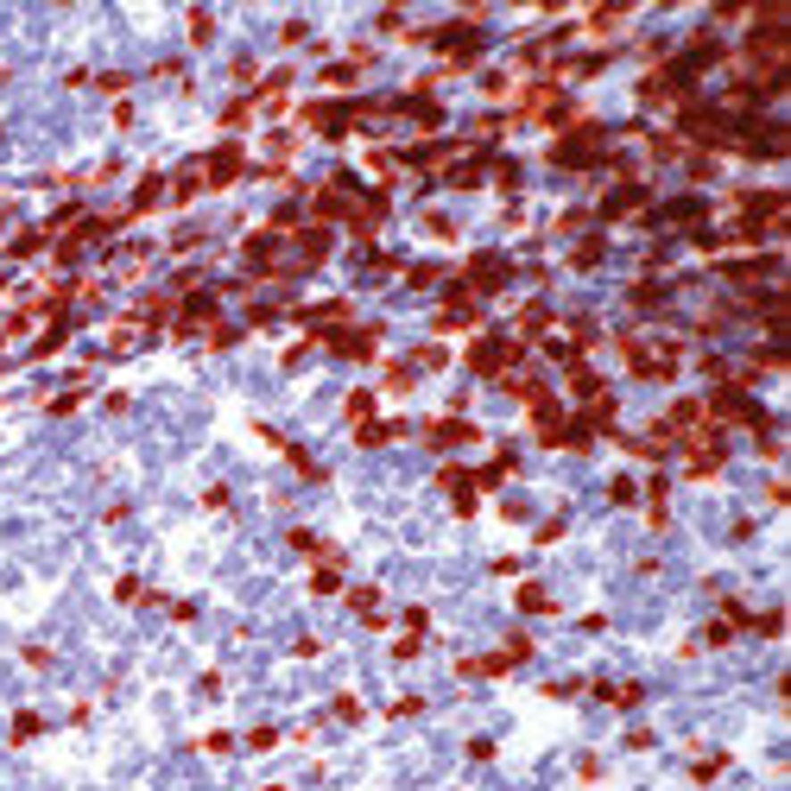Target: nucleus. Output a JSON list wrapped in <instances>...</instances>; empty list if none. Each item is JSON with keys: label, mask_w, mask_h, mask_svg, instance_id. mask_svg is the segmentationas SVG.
Segmentation results:
<instances>
[{"label": "nucleus", "mask_w": 791, "mask_h": 791, "mask_svg": "<svg viewBox=\"0 0 791 791\" xmlns=\"http://www.w3.org/2000/svg\"><path fill=\"white\" fill-rule=\"evenodd\" d=\"M520 608H526V614H545L551 602H545V589H520Z\"/></svg>", "instance_id": "nucleus-9"}, {"label": "nucleus", "mask_w": 791, "mask_h": 791, "mask_svg": "<svg viewBox=\"0 0 791 791\" xmlns=\"http://www.w3.org/2000/svg\"><path fill=\"white\" fill-rule=\"evenodd\" d=\"M520 362V348L507 342V336H481L475 348H469V368L475 374H487V380H507V368Z\"/></svg>", "instance_id": "nucleus-1"}, {"label": "nucleus", "mask_w": 791, "mask_h": 791, "mask_svg": "<svg viewBox=\"0 0 791 791\" xmlns=\"http://www.w3.org/2000/svg\"><path fill=\"white\" fill-rule=\"evenodd\" d=\"M469 437H475V424H462V418L430 424V444H437V450H456V444H469Z\"/></svg>", "instance_id": "nucleus-6"}, {"label": "nucleus", "mask_w": 791, "mask_h": 791, "mask_svg": "<svg viewBox=\"0 0 791 791\" xmlns=\"http://www.w3.org/2000/svg\"><path fill=\"white\" fill-rule=\"evenodd\" d=\"M639 203H645V190H639V184H620V190L602 203V215H627V209H639Z\"/></svg>", "instance_id": "nucleus-8"}, {"label": "nucleus", "mask_w": 791, "mask_h": 791, "mask_svg": "<svg viewBox=\"0 0 791 791\" xmlns=\"http://www.w3.org/2000/svg\"><path fill=\"white\" fill-rule=\"evenodd\" d=\"M627 362H633V374H645V380H665V374L678 368V342H627Z\"/></svg>", "instance_id": "nucleus-2"}, {"label": "nucleus", "mask_w": 791, "mask_h": 791, "mask_svg": "<svg viewBox=\"0 0 791 791\" xmlns=\"http://www.w3.org/2000/svg\"><path fill=\"white\" fill-rule=\"evenodd\" d=\"M336 342V354H348V362H368L374 354V329H348V336H329Z\"/></svg>", "instance_id": "nucleus-7"}, {"label": "nucleus", "mask_w": 791, "mask_h": 791, "mask_svg": "<svg viewBox=\"0 0 791 791\" xmlns=\"http://www.w3.org/2000/svg\"><path fill=\"white\" fill-rule=\"evenodd\" d=\"M595 159H602V133L595 127H577V133L557 139V165H595Z\"/></svg>", "instance_id": "nucleus-3"}, {"label": "nucleus", "mask_w": 791, "mask_h": 791, "mask_svg": "<svg viewBox=\"0 0 791 791\" xmlns=\"http://www.w3.org/2000/svg\"><path fill=\"white\" fill-rule=\"evenodd\" d=\"M235 171H241V153H235V146H222V153H209V159H203V171H196V178H203V184H229Z\"/></svg>", "instance_id": "nucleus-5"}, {"label": "nucleus", "mask_w": 791, "mask_h": 791, "mask_svg": "<svg viewBox=\"0 0 791 791\" xmlns=\"http://www.w3.org/2000/svg\"><path fill=\"white\" fill-rule=\"evenodd\" d=\"M494 285H507V260H494V254L469 260V285H462V292H494Z\"/></svg>", "instance_id": "nucleus-4"}]
</instances>
